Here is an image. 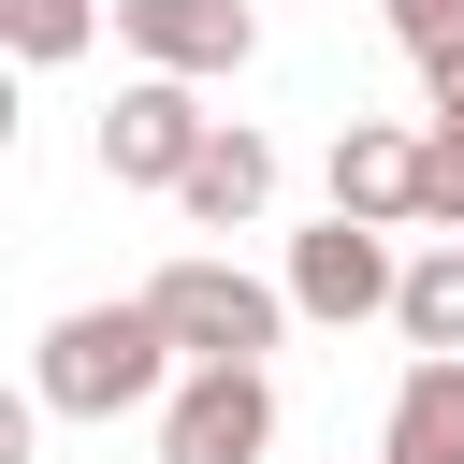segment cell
<instances>
[{"instance_id":"10","label":"cell","mask_w":464,"mask_h":464,"mask_svg":"<svg viewBox=\"0 0 464 464\" xmlns=\"http://www.w3.org/2000/svg\"><path fill=\"white\" fill-rule=\"evenodd\" d=\"M392 334H406V348H464V232H450L435 261H406V290H392Z\"/></svg>"},{"instance_id":"13","label":"cell","mask_w":464,"mask_h":464,"mask_svg":"<svg viewBox=\"0 0 464 464\" xmlns=\"http://www.w3.org/2000/svg\"><path fill=\"white\" fill-rule=\"evenodd\" d=\"M435 145H450V160H464V87H450V102H435Z\"/></svg>"},{"instance_id":"5","label":"cell","mask_w":464,"mask_h":464,"mask_svg":"<svg viewBox=\"0 0 464 464\" xmlns=\"http://www.w3.org/2000/svg\"><path fill=\"white\" fill-rule=\"evenodd\" d=\"M392 290H406V261H392V232H377V218H348V203H334L319 232H290V304H304V319H334V334H348V319H392Z\"/></svg>"},{"instance_id":"8","label":"cell","mask_w":464,"mask_h":464,"mask_svg":"<svg viewBox=\"0 0 464 464\" xmlns=\"http://www.w3.org/2000/svg\"><path fill=\"white\" fill-rule=\"evenodd\" d=\"M377 464H464V348H420V362L392 377V435H377Z\"/></svg>"},{"instance_id":"6","label":"cell","mask_w":464,"mask_h":464,"mask_svg":"<svg viewBox=\"0 0 464 464\" xmlns=\"http://www.w3.org/2000/svg\"><path fill=\"white\" fill-rule=\"evenodd\" d=\"M420 188H435V130H392V116H348V130H334V203H348V218L420 232Z\"/></svg>"},{"instance_id":"2","label":"cell","mask_w":464,"mask_h":464,"mask_svg":"<svg viewBox=\"0 0 464 464\" xmlns=\"http://www.w3.org/2000/svg\"><path fill=\"white\" fill-rule=\"evenodd\" d=\"M145 304L174 319V348H188V362H261V348L304 319V304H290V290H261L246 261H160V276H145Z\"/></svg>"},{"instance_id":"7","label":"cell","mask_w":464,"mask_h":464,"mask_svg":"<svg viewBox=\"0 0 464 464\" xmlns=\"http://www.w3.org/2000/svg\"><path fill=\"white\" fill-rule=\"evenodd\" d=\"M116 44L145 58V72H246V44H261V14L246 0H116Z\"/></svg>"},{"instance_id":"11","label":"cell","mask_w":464,"mask_h":464,"mask_svg":"<svg viewBox=\"0 0 464 464\" xmlns=\"http://www.w3.org/2000/svg\"><path fill=\"white\" fill-rule=\"evenodd\" d=\"M377 14H392V44L420 58V87L450 102V87H464V0H377Z\"/></svg>"},{"instance_id":"4","label":"cell","mask_w":464,"mask_h":464,"mask_svg":"<svg viewBox=\"0 0 464 464\" xmlns=\"http://www.w3.org/2000/svg\"><path fill=\"white\" fill-rule=\"evenodd\" d=\"M203 145H218V116L188 102V72H130L116 116H102V174H116V188H188Z\"/></svg>"},{"instance_id":"12","label":"cell","mask_w":464,"mask_h":464,"mask_svg":"<svg viewBox=\"0 0 464 464\" xmlns=\"http://www.w3.org/2000/svg\"><path fill=\"white\" fill-rule=\"evenodd\" d=\"M0 44H14L29 72H58V58L87 44V0H0Z\"/></svg>"},{"instance_id":"9","label":"cell","mask_w":464,"mask_h":464,"mask_svg":"<svg viewBox=\"0 0 464 464\" xmlns=\"http://www.w3.org/2000/svg\"><path fill=\"white\" fill-rule=\"evenodd\" d=\"M174 203H188L203 232H246V218L276 203V145H261V130H218V145L188 160V188H174Z\"/></svg>"},{"instance_id":"1","label":"cell","mask_w":464,"mask_h":464,"mask_svg":"<svg viewBox=\"0 0 464 464\" xmlns=\"http://www.w3.org/2000/svg\"><path fill=\"white\" fill-rule=\"evenodd\" d=\"M174 362H188V348H174V319L130 290V304H72V319L44 334V362H29V377H44V406H58V420H116V406H160V392H174Z\"/></svg>"},{"instance_id":"3","label":"cell","mask_w":464,"mask_h":464,"mask_svg":"<svg viewBox=\"0 0 464 464\" xmlns=\"http://www.w3.org/2000/svg\"><path fill=\"white\" fill-rule=\"evenodd\" d=\"M276 450V377L261 362H188L160 392V464H261Z\"/></svg>"}]
</instances>
